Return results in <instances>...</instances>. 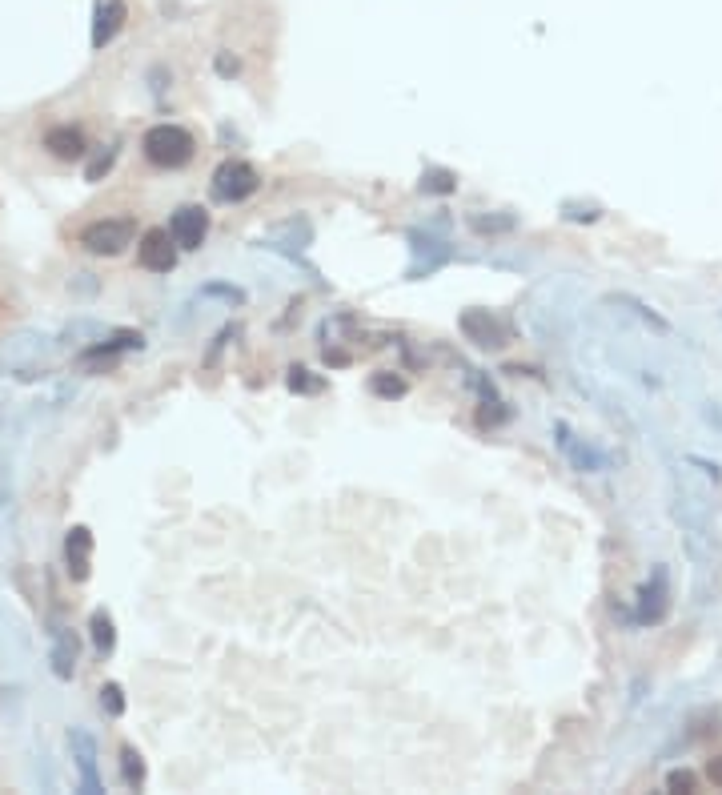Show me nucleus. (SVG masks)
<instances>
[{
  "label": "nucleus",
  "mask_w": 722,
  "mask_h": 795,
  "mask_svg": "<svg viewBox=\"0 0 722 795\" xmlns=\"http://www.w3.org/2000/svg\"><path fill=\"white\" fill-rule=\"evenodd\" d=\"M73 751H77V767H81V787L89 795L101 791V775H97V747L85 731H73Z\"/></svg>",
  "instance_id": "obj_12"
},
{
  "label": "nucleus",
  "mask_w": 722,
  "mask_h": 795,
  "mask_svg": "<svg viewBox=\"0 0 722 795\" xmlns=\"http://www.w3.org/2000/svg\"><path fill=\"white\" fill-rule=\"evenodd\" d=\"M65 567L73 583H85L93 575V530L89 526H73L65 539Z\"/></svg>",
  "instance_id": "obj_7"
},
{
  "label": "nucleus",
  "mask_w": 722,
  "mask_h": 795,
  "mask_svg": "<svg viewBox=\"0 0 722 795\" xmlns=\"http://www.w3.org/2000/svg\"><path fill=\"white\" fill-rule=\"evenodd\" d=\"M53 675L57 679H73L77 671V635L73 631H57V643H53Z\"/></svg>",
  "instance_id": "obj_13"
},
{
  "label": "nucleus",
  "mask_w": 722,
  "mask_h": 795,
  "mask_svg": "<svg viewBox=\"0 0 722 795\" xmlns=\"http://www.w3.org/2000/svg\"><path fill=\"white\" fill-rule=\"evenodd\" d=\"M205 294H221V298H229V302H245V294H241V290H229V286H209Z\"/></svg>",
  "instance_id": "obj_24"
},
{
  "label": "nucleus",
  "mask_w": 722,
  "mask_h": 795,
  "mask_svg": "<svg viewBox=\"0 0 722 795\" xmlns=\"http://www.w3.org/2000/svg\"><path fill=\"white\" fill-rule=\"evenodd\" d=\"M169 233L181 249H201L205 233H209V213L201 205H181L173 217H169Z\"/></svg>",
  "instance_id": "obj_6"
},
{
  "label": "nucleus",
  "mask_w": 722,
  "mask_h": 795,
  "mask_svg": "<svg viewBox=\"0 0 722 795\" xmlns=\"http://www.w3.org/2000/svg\"><path fill=\"white\" fill-rule=\"evenodd\" d=\"M458 326H462V334H466V342H474V346H482V350H502L506 346V322L502 318H494L490 310H466L462 318H458Z\"/></svg>",
  "instance_id": "obj_5"
},
{
  "label": "nucleus",
  "mask_w": 722,
  "mask_h": 795,
  "mask_svg": "<svg viewBox=\"0 0 722 795\" xmlns=\"http://www.w3.org/2000/svg\"><path fill=\"white\" fill-rule=\"evenodd\" d=\"M670 611V587H666V571L658 567L654 579L642 587V603H638V623H662Z\"/></svg>",
  "instance_id": "obj_10"
},
{
  "label": "nucleus",
  "mask_w": 722,
  "mask_h": 795,
  "mask_svg": "<svg viewBox=\"0 0 722 795\" xmlns=\"http://www.w3.org/2000/svg\"><path fill=\"white\" fill-rule=\"evenodd\" d=\"M129 21V5L125 0H101L97 17H93V49H105Z\"/></svg>",
  "instance_id": "obj_8"
},
{
  "label": "nucleus",
  "mask_w": 722,
  "mask_h": 795,
  "mask_svg": "<svg viewBox=\"0 0 722 795\" xmlns=\"http://www.w3.org/2000/svg\"><path fill=\"white\" fill-rule=\"evenodd\" d=\"M458 189V177L450 169H426L422 173V193H434V197H446Z\"/></svg>",
  "instance_id": "obj_16"
},
{
  "label": "nucleus",
  "mask_w": 722,
  "mask_h": 795,
  "mask_svg": "<svg viewBox=\"0 0 722 795\" xmlns=\"http://www.w3.org/2000/svg\"><path fill=\"white\" fill-rule=\"evenodd\" d=\"M133 233H137V225L129 217H105V221H93L81 229V245L97 257H117L125 245H133Z\"/></svg>",
  "instance_id": "obj_3"
},
{
  "label": "nucleus",
  "mask_w": 722,
  "mask_h": 795,
  "mask_svg": "<svg viewBox=\"0 0 722 795\" xmlns=\"http://www.w3.org/2000/svg\"><path fill=\"white\" fill-rule=\"evenodd\" d=\"M101 711L113 715V719L125 715V691H121V683H105L101 687Z\"/></svg>",
  "instance_id": "obj_18"
},
{
  "label": "nucleus",
  "mask_w": 722,
  "mask_h": 795,
  "mask_svg": "<svg viewBox=\"0 0 722 795\" xmlns=\"http://www.w3.org/2000/svg\"><path fill=\"white\" fill-rule=\"evenodd\" d=\"M217 73H225V77H229V73H237V61H229V57H217Z\"/></svg>",
  "instance_id": "obj_25"
},
{
  "label": "nucleus",
  "mask_w": 722,
  "mask_h": 795,
  "mask_svg": "<svg viewBox=\"0 0 722 795\" xmlns=\"http://www.w3.org/2000/svg\"><path fill=\"white\" fill-rule=\"evenodd\" d=\"M470 229L474 233H510L514 217H470Z\"/></svg>",
  "instance_id": "obj_20"
},
{
  "label": "nucleus",
  "mask_w": 722,
  "mask_h": 795,
  "mask_svg": "<svg viewBox=\"0 0 722 795\" xmlns=\"http://www.w3.org/2000/svg\"><path fill=\"white\" fill-rule=\"evenodd\" d=\"M141 346H145V338H141L137 330H117L109 342L89 346V350L81 354V366H85V370H89V366H97V362L113 366V362H117V354H125V350H141Z\"/></svg>",
  "instance_id": "obj_9"
},
{
  "label": "nucleus",
  "mask_w": 722,
  "mask_h": 795,
  "mask_svg": "<svg viewBox=\"0 0 722 795\" xmlns=\"http://www.w3.org/2000/svg\"><path fill=\"white\" fill-rule=\"evenodd\" d=\"M137 261H141V270H149V274H169L173 265H177V241H173V233L169 229H149L141 237V245H137Z\"/></svg>",
  "instance_id": "obj_4"
},
{
  "label": "nucleus",
  "mask_w": 722,
  "mask_h": 795,
  "mask_svg": "<svg viewBox=\"0 0 722 795\" xmlns=\"http://www.w3.org/2000/svg\"><path fill=\"white\" fill-rule=\"evenodd\" d=\"M370 390L378 394V398H406V378H398V374H374L370 378Z\"/></svg>",
  "instance_id": "obj_17"
},
{
  "label": "nucleus",
  "mask_w": 722,
  "mask_h": 795,
  "mask_svg": "<svg viewBox=\"0 0 722 795\" xmlns=\"http://www.w3.org/2000/svg\"><path fill=\"white\" fill-rule=\"evenodd\" d=\"M666 791H698V775L694 771H686V767H674L670 775H666Z\"/></svg>",
  "instance_id": "obj_21"
},
{
  "label": "nucleus",
  "mask_w": 722,
  "mask_h": 795,
  "mask_svg": "<svg viewBox=\"0 0 722 795\" xmlns=\"http://www.w3.org/2000/svg\"><path fill=\"white\" fill-rule=\"evenodd\" d=\"M89 631H93V647H97L101 655H113V647H117V627H113V615H109V611H93V619H89Z\"/></svg>",
  "instance_id": "obj_14"
},
{
  "label": "nucleus",
  "mask_w": 722,
  "mask_h": 795,
  "mask_svg": "<svg viewBox=\"0 0 722 795\" xmlns=\"http://www.w3.org/2000/svg\"><path fill=\"white\" fill-rule=\"evenodd\" d=\"M285 382H289V390H293V394H317V390H321V378H309V370H305V366H293Z\"/></svg>",
  "instance_id": "obj_19"
},
{
  "label": "nucleus",
  "mask_w": 722,
  "mask_h": 795,
  "mask_svg": "<svg viewBox=\"0 0 722 795\" xmlns=\"http://www.w3.org/2000/svg\"><path fill=\"white\" fill-rule=\"evenodd\" d=\"M706 775H710L714 787H722V755H714V759L706 763Z\"/></svg>",
  "instance_id": "obj_23"
},
{
  "label": "nucleus",
  "mask_w": 722,
  "mask_h": 795,
  "mask_svg": "<svg viewBox=\"0 0 722 795\" xmlns=\"http://www.w3.org/2000/svg\"><path fill=\"white\" fill-rule=\"evenodd\" d=\"M113 157H117L113 149H109V153H101V157H97V161L89 165V173H85V177H89V181H101V177H105V173L113 169Z\"/></svg>",
  "instance_id": "obj_22"
},
{
  "label": "nucleus",
  "mask_w": 722,
  "mask_h": 795,
  "mask_svg": "<svg viewBox=\"0 0 722 795\" xmlns=\"http://www.w3.org/2000/svg\"><path fill=\"white\" fill-rule=\"evenodd\" d=\"M121 779H125V787H133V791L145 787V759H141V751H137L133 743L121 747Z\"/></svg>",
  "instance_id": "obj_15"
},
{
  "label": "nucleus",
  "mask_w": 722,
  "mask_h": 795,
  "mask_svg": "<svg viewBox=\"0 0 722 795\" xmlns=\"http://www.w3.org/2000/svg\"><path fill=\"white\" fill-rule=\"evenodd\" d=\"M45 149H49L53 157H61V161H81V157L89 153L85 133H81V129H73V125H57V129H49V133H45Z\"/></svg>",
  "instance_id": "obj_11"
},
{
  "label": "nucleus",
  "mask_w": 722,
  "mask_h": 795,
  "mask_svg": "<svg viewBox=\"0 0 722 795\" xmlns=\"http://www.w3.org/2000/svg\"><path fill=\"white\" fill-rule=\"evenodd\" d=\"M257 189H261V173H257L249 161L229 157V161H221L217 173H213V197L225 201V205H237V201L253 197Z\"/></svg>",
  "instance_id": "obj_2"
},
{
  "label": "nucleus",
  "mask_w": 722,
  "mask_h": 795,
  "mask_svg": "<svg viewBox=\"0 0 722 795\" xmlns=\"http://www.w3.org/2000/svg\"><path fill=\"white\" fill-rule=\"evenodd\" d=\"M141 149H145V157H149L157 169H181V165L193 161L197 141H193V133L181 129V125H153V129L145 133Z\"/></svg>",
  "instance_id": "obj_1"
}]
</instances>
